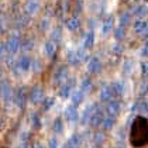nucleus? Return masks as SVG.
<instances>
[{"label": "nucleus", "mask_w": 148, "mask_h": 148, "mask_svg": "<svg viewBox=\"0 0 148 148\" xmlns=\"http://www.w3.org/2000/svg\"><path fill=\"white\" fill-rule=\"evenodd\" d=\"M128 141L133 148L148 147V119L144 116H136L128 133Z\"/></svg>", "instance_id": "1"}]
</instances>
